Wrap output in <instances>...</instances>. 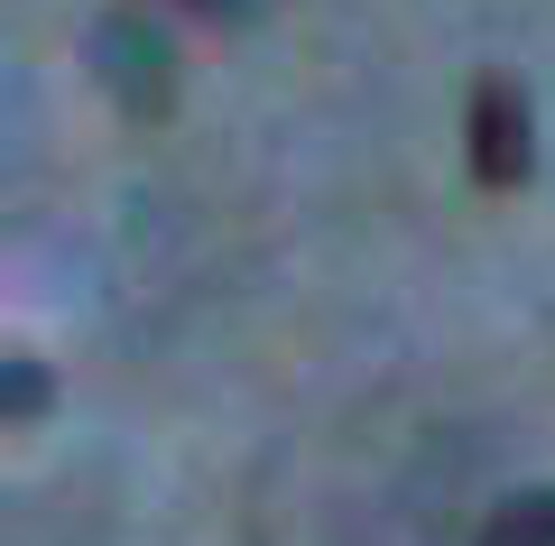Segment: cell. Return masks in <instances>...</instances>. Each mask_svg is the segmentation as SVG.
I'll return each mask as SVG.
<instances>
[{"label": "cell", "mask_w": 555, "mask_h": 546, "mask_svg": "<svg viewBox=\"0 0 555 546\" xmlns=\"http://www.w3.org/2000/svg\"><path fill=\"white\" fill-rule=\"evenodd\" d=\"M473 546H555V491H518V500H500L491 519H481Z\"/></svg>", "instance_id": "obj_3"}, {"label": "cell", "mask_w": 555, "mask_h": 546, "mask_svg": "<svg viewBox=\"0 0 555 546\" xmlns=\"http://www.w3.org/2000/svg\"><path fill=\"white\" fill-rule=\"evenodd\" d=\"M473 176L481 186H518L528 176V102H518L509 75L473 84Z\"/></svg>", "instance_id": "obj_1"}, {"label": "cell", "mask_w": 555, "mask_h": 546, "mask_svg": "<svg viewBox=\"0 0 555 546\" xmlns=\"http://www.w3.org/2000/svg\"><path fill=\"white\" fill-rule=\"evenodd\" d=\"M195 10H232V20H241V10H250V0H195Z\"/></svg>", "instance_id": "obj_5"}, {"label": "cell", "mask_w": 555, "mask_h": 546, "mask_svg": "<svg viewBox=\"0 0 555 546\" xmlns=\"http://www.w3.org/2000/svg\"><path fill=\"white\" fill-rule=\"evenodd\" d=\"M102 65H112V84H120V102L130 112H167V38L149 20H112L102 28Z\"/></svg>", "instance_id": "obj_2"}, {"label": "cell", "mask_w": 555, "mask_h": 546, "mask_svg": "<svg viewBox=\"0 0 555 546\" xmlns=\"http://www.w3.org/2000/svg\"><path fill=\"white\" fill-rule=\"evenodd\" d=\"M38 408H47V380L20 361V371H10V417H38Z\"/></svg>", "instance_id": "obj_4"}]
</instances>
